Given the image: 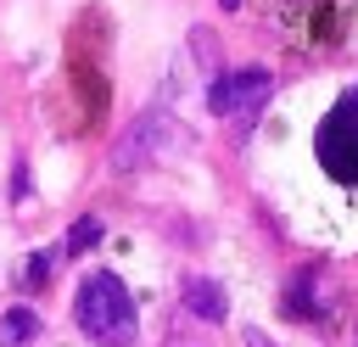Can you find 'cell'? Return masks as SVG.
<instances>
[{"instance_id":"3","label":"cell","mask_w":358,"mask_h":347,"mask_svg":"<svg viewBox=\"0 0 358 347\" xmlns=\"http://www.w3.org/2000/svg\"><path fill=\"white\" fill-rule=\"evenodd\" d=\"M173 146H185V129L168 118V112H145L123 140H117V151H112V168L117 174H129V168H145L151 157H162V151H173Z\"/></svg>"},{"instance_id":"8","label":"cell","mask_w":358,"mask_h":347,"mask_svg":"<svg viewBox=\"0 0 358 347\" xmlns=\"http://www.w3.org/2000/svg\"><path fill=\"white\" fill-rule=\"evenodd\" d=\"M17 280H22L28 291H34V285H45V280H50V252H34V257L22 263V274H17Z\"/></svg>"},{"instance_id":"10","label":"cell","mask_w":358,"mask_h":347,"mask_svg":"<svg viewBox=\"0 0 358 347\" xmlns=\"http://www.w3.org/2000/svg\"><path fill=\"white\" fill-rule=\"evenodd\" d=\"M168 347H201V341H179V330H173V336H168Z\"/></svg>"},{"instance_id":"4","label":"cell","mask_w":358,"mask_h":347,"mask_svg":"<svg viewBox=\"0 0 358 347\" xmlns=\"http://www.w3.org/2000/svg\"><path fill=\"white\" fill-rule=\"evenodd\" d=\"M268 90H274L268 67H235V73H218L207 84V106L218 118H241V112H257L268 101Z\"/></svg>"},{"instance_id":"5","label":"cell","mask_w":358,"mask_h":347,"mask_svg":"<svg viewBox=\"0 0 358 347\" xmlns=\"http://www.w3.org/2000/svg\"><path fill=\"white\" fill-rule=\"evenodd\" d=\"M179 302H185V313L201 319V325H224V319H229V297H224V285L207 280V274H185V280H179Z\"/></svg>"},{"instance_id":"6","label":"cell","mask_w":358,"mask_h":347,"mask_svg":"<svg viewBox=\"0 0 358 347\" xmlns=\"http://www.w3.org/2000/svg\"><path fill=\"white\" fill-rule=\"evenodd\" d=\"M34 336H39V313L28 302H17V308L0 313V347H28Z\"/></svg>"},{"instance_id":"12","label":"cell","mask_w":358,"mask_h":347,"mask_svg":"<svg viewBox=\"0 0 358 347\" xmlns=\"http://www.w3.org/2000/svg\"><path fill=\"white\" fill-rule=\"evenodd\" d=\"M352 347H358V325H352Z\"/></svg>"},{"instance_id":"9","label":"cell","mask_w":358,"mask_h":347,"mask_svg":"<svg viewBox=\"0 0 358 347\" xmlns=\"http://www.w3.org/2000/svg\"><path fill=\"white\" fill-rule=\"evenodd\" d=\"M241 341H246V347H274V341H268L263 330H241Z\"/></svg>"},{"instance_id":"1","label":"cell","mask_w":358,"mask_h":347,"mask_svg":"<svg viewBox=\"0 0 358 347\" xmlns=\"http://www.w3.org/2000/svg\"><path fill=\"white\" fill-rule=\"evenodd\" d=\"M73 319H78V330H84L95 347H134V336H140L134 297H129L123 280L106 274V269H90V274L78 280V291H73Z\"/></svg>"},{"instance_id":"2","label":"cell","mask_w":358,"mask_h":347,"mask_svg":"<svg viewBox=\"0 0 358 347\" xmlns=\"http://www.w3.org/2000/svg\"><path fill=\"white\" fill-rule=\"evenodd\" d=\"M313 151H319V162H324L336 179H358V90H347V95L324 112Z\"/></svg>"},{"instance_id":"7","label":"cell","mask_w":358,"mask_h":347,"mask_svg":"<svg viewBox=\"0 0 358 347\" xmlns=\"http://www.w3.org/2000/svg\"><path fill=\"white\" fill-rule=\"evenodd\" d=\"M95 241H101V218H78V224L67 229V246H62V252H67V257H78V252H90Z\"/></svg>"},{"instance_id":"11","label":"cell","mask_w":358,"mask_h":347,"mask_svg":"<svg viewBox=\"0 0 358 347\" xmlns=\"http://www.w3.org/2000/svg\"><path fill=\"white\" fill-rule=\"evenodd\" d=\"M218 6H224V11H235V6H241V0H218Z\"/></svg>"}]
</instances>
